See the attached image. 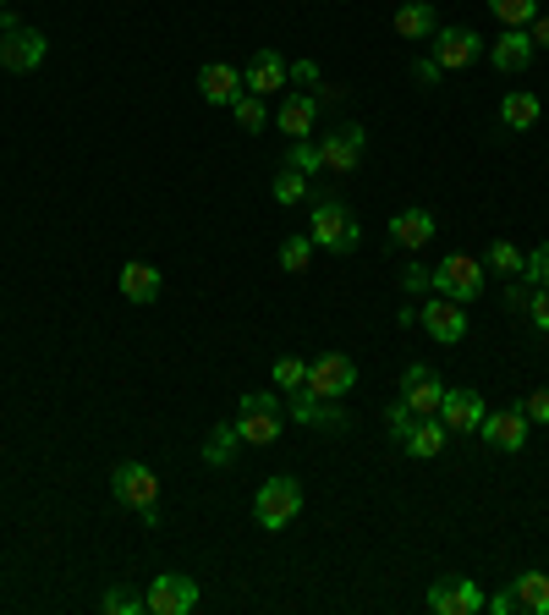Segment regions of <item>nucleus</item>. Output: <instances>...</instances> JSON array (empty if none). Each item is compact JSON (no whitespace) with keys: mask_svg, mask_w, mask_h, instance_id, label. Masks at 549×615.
Here are the masks:
<instances>
[{"mask_svg":"<svg viewBox=\"0 0 549 615\" xmlns=\"http://www.w3.org/2000/svg\"><path fill=\"white\" fill-rule=\"evenodd\" d=\"M308 237H313V248H324V253H357L363 226H357V215H352L341 198H319L313 215H308Z\"/></svg>","mask_w":549,"mask_h":615,"instance_id":"1","label":"nucleus"},{"mask_svg":"<svg viewBox=\"0 0 549 615\" xmlns=\"http://www.w3.org/2000/svg\"><path fill=\"white\" fill-rule=\"evenodd\" d=\"M111 494H116L127 511H138L144 527L160 522V511H155V500H160V478H155V467H144V462H122V467L111 472Z\"/></svg>","mask_w":549,"mask_h":615,"instance_id":"2","label":"nucleus"},{"mask_svg":"<svg viewBox=\"0 0 549 615\" xmlns=\"http://www.w3.org/2000/svg\"><path fill=\"white\" fill-rule=\"evenodd\" d=\"M237 434H242V445H275L281 440V396L275 390H248L237 401Z\"/></svg>","mask_w":549,"mask_h":615,"instance_id":"3","label":"nucleus"},{"mask_svg":"<svg viewBox=\"0 0 549 615\" xmlns=\"http://www.w3.org/2000/svg\"><path fill=\"white\" fill-rule=\"evenodd\" d=\"M428 286L450 303H478L483 297V259H467V253H450L428 270Z\"/></svg>","mask_w":549,"mask_h":615,"instance_id":"4","label":"nucleus"},{"mask_svg":"<svg viewBox=\"0 0 549 615\" xmlns=\"http://www.w3.org/2000/svg\"><path fill=\"white\" fill-rule=\"evenodd\" d=\"M297 511H302V483H297L291 472H281V478H264V483H259V494H253V516H259V527L281 533Z\"/></svg>","mask_w":549,"mask_h":615,"instance_id":"5","label":"nucleus"},{"mask_svg":"<svg viewBox=\"0 0 549 615\" xmlns=\"http://www.w3.org/2000/svg\"><path fill=\"white\" fill-rule=\"evenodd\" d=\"M45 56H50V39L39 29L12 23L7 34H0V67H7V72H39Z\"/></svg>","mask_w":549,"mask_h":615,"instance_id":"6","label":"nucleus"},{"mask_svg":"<svg viewBox=\"0 0 549 615\" xmlns=\"http://www.w3.org/2000/svg\"><path fill=\"white\" fill-rule=\"evenodd\" d=\"M363 149H368V133L357 122H346V127H335V133L319 138V166L335 171V176H352L363 166Z\"/></svg>","mask_w":549,"mask_h":615,"instance_id":"7","label":"nucleus"},{"mask_svg":"<svg viewBox=\"0 0 549 615\" xmlns=\"http://www.w3.org/2000/svg\"><path fill=\"white\" fill-rule=\"evenodd\" d=\"M352 385H357V363H352L346 352H319V357L308 363V379H302V390H313V396H324V401L346 396Z\"/></svg>","mask_w":549,"mask_h":615,"instance_id":"8","label":"nucleus"},{"mask_svg":"<svg viewBox=\"0 0 549 615\" xmlns=\"http://www.w3.org/2000/svg\"><path fill=\"white\" fill-rule=\"evenodd\" d=\"M144 593H149V615H187V610H198V582L182 577V571H160Z\"/></svg>","mask_w":549,"mask_h":615,"instance_id":"9","label":"nucleus"},{"mask_svg":"<svg viewBox=\"0 0 549 615\" xmlns=\"http://www.w3.org/2000/svg\"><path fill=\"white\" fill-rule=\"evenodd\" d=\"M418 324L439 341V346H456L461 335H467V303H450V297H428L423 308H418Z\"/></svg>","mask_w":549,"mask_h":615,"instance_id":"10","label":"nucleus"},{"mask_svg":"<svg viewBox=\"0 0 549 615\" xmlns=\"http://www.w3.org/2000/svg\"><path fill=\"white\" fill-rule=\"evenodd\" d=\"M423 599H428V610H434V615H478V610L489 604V599H483V588H478L472 577H445V582H434Z\"/></svg>","mask_w":549,"mask_h":615,"instance_id":"11","label":"nucleus"},{"mask_svg":"<svg viewBox=\"0 0 549 615\" xmlns=\"http://www.w3.org/2000/svg\"><path fill=\"white\" fill-rule=\"evenodd\" d=\"M527 412L522 407H494V412H483V423H478V434L494 445V451H505V456H516L522 445H527Z\"/></svg>","mask_w":549,"mask_h":615,"instance_id":"12","label":"nucleus"},{"mask_svg":"<svg viewBox=\"0 0 549 615\" xmlns=\"http://www.w3.org/2000/svg\"><path fill=\"white\" fill-rule=\"evenodd\" d=\"M401 401H407L418 418H434V412H439V401H445L439 374H434L428 363H407V374H401Z\"/></svg>","mask_w":549,"mask_h":615,"instance_id":"13","label":"nucleus"},{"mask_svg":"<svg viewBox=\"0 0 549 615\" xmlns=\"http://www.w3.org/2000/svg\"><path fill=\"white\" fill-rule=\"evenodd\" d=\"M428 56L439 61V72H461L467 61H478V56H483V39H478L472 29H439Z\"/></svg>","mask_w":549,"mask_h":615,"instance_id":"14","label":"nucleus"},{"mask_svg":"<svg viewBox=\"0 0 549 615\" xmlns=\"http://www.w3.org/2000/svg\"><path fill=\"white\" fill-rule=\"evenodd\" d=\"M483 396L478 390H467V385H456V390H445V401H439V418H445V429L450 434H478V423H483Z\"/></svg>","mask_w":549,"mask_h":615,"instance_id":"15","label":"nucleus"},{"mask_svg":"<svg viewBox=\"0 0 549 615\" xmlns=\"http://www.w3.org/2000/svg\"><path fill=\"white\" fill-rule=\"evenodd\" d=\"M198 94H204L209 105H237V100L248 94V83H242V72H237L231 61H209V67L198 72Z\"/></svg>","mask_w":549,"mask_h":615,"instance_id":"16","label":"nucleus"},{"mask_svg":"<svg viewBox=\"0 0 549 615\" xmlns=\"http://www.w3.org/2000/svg\"><path fill=\"white\" fill-rule=\"evenodd\" d=\"M275 127L297 144V138H313V127H319V100L313 94H286L281 100V111H275Z\"/></svg>","mask_w":549,"mask_h":615,"instance_id":"17","label":"nucleus"},{"mask_svg":"<svg viewBox=\"0 0 549 615\" xmlns=\"http://www.w3.org/2000/svg\"><path fill=\"white\" fill-rule=\"evenodd\" d=\"M533 34L527 29H505L494 45H489V61H494V72H527V61H533Z\"/></svg>","mask_w":549,"mask_h":615,"instance_id":"18","label":"nucleus"},{"mask_svg":"<svg viewBox=\"0 0 549 615\" xmlns=\"http://www.w3.org/2000/svg\"><path fill=\"white\" fill-rule=\"evenodd\" d=\"M286 78H291V67H286L275 50H259V56L248 61V72H242L248 94H259V100H270L275 89H286Z\"/></svg>","mask_w":549,"mask_h":615,"instance_id":"19","label":"nucleus"},{"mask_svg":"<svg viewBox=\"0 0 549 615\" xmlns=\"http://www.w3.org/2000/svg\"><path fill=\"white\" fill-rule=\"evenodd\" d=\"M160 286H165V281H160V270H155L149 259H127V264H122V297H127V303L149 308V303L160 297Z\"/></svg>","mask_w":549,"mask_h":615,"instance_id":"20","label":"nucleus"},{"mask_svg":"<svg viewBox=\"0 0 549 615\" xmlns=\"http://www.w3.org/2000/svg\"><path fill=\"white\" fill-rule=\"evenodd\" d=\"M434 226H439V220H434L428 209H401V215H396V220H390L385 231H390V242H396V248L418 253V248H423V242L434 237Z\"/></svg>","mask_w":549,"mask_h":615,"instance_id":"21","label":"nucleus"},{"mask_svg":"<svg viewBox=\"0 0 549 615\" xmlns=\"http://www.w3.org/2000/svg\"><path fill=\"white\" fill-rule=\"evenodd\" d=\"M445 440H450V429H445V418L434 412V418H418V423H412V434L401 440V451H407V456H418V462H428V456H439V451H445Z\"/></svg>","mask_w":549,"mask_h":615,"instance_id":"22","label":"nucleus"},{"mask_svg":"<svg viewBox=\"0 0 549 615\" xmlns=\"http://www.w3.org/2000/svg\"><path fill=\"white\" fill-rule=\"evenodd\" d=\"M291 418L297 423H324V429H346V412L313 390H291Z\"/></svg>","mask_w":549,"mask_h":615,"instance_id":"23","label":"nucleus"},{"mask_svg":"<svg viewBox=\"0 0 549 615\" xmlns=\"http://www.w3.org/2000/svg\"><path fill=\"white\" fill-rule=\"evenodd\" d=\"M396 34H401V39H434V34H439L434 0H412V7H401V12H396Z\"/></svg>","mask_w":549,"mask_h":615,"instance_id":"24","label":"nucleus"},{"mask_svg":"<svg viewBox=\"0 0 549 615\" xmlns=\"http://www.w3.org/2000/svg\"><path fill=\"white\" fill-rule=\"evenodd\" d=\"M511 593L527 615H549V571H516Z\"/></svg>","mask_w":549,"mask_h":615,"instance_id":"25","label":"nucleus"},{"mask_svg":"<svg viewBox=\"0 0 549 615\" xmlns=\"http://www.w3.org/2000/svg\"><path fill=\"white\" fill-rule=\"evenodd\" d=\"M500 127L505 133H527V127H538V94H505L500 100Z\"/></svg>","mask_w":549,"mask_h":615,"instance_id":"26","label":"nucleus"},{"mask_svg":"<svg viewBox=\"0 0 549 615\" xmlns=\"http://www.w3.org/2000/svg\"><path fill=\"white\" fill-rule=\"evenodd\" d=\"M237 451H242L237 423H215V429H209V440H204V462H209V467H231V462H237Z\"/></svg>","mask_w":549,"mask_h":615,"instance_id":"27","label":"nucleus"},{"mask_svg":"<svg viewBox=\"0 0 549 615\" xmlns=\"http://www.w3.org/2000/svg\"><path fill=\"white\" fill-rule=\"evenodd\" d=\"M100 610H105V615H144V610H149V593H138V588H127V582H111V588L100 593Z\"/></svg>","mask_w":549,"mask_h":615,"instance_id":"28","label":"nucleus"},{"mask_svg":"<svg viewBox=\"0 0 549 615\" xmlns=\"http://www.w3.org/2000/svg\"><path fill=\"white\" fill-rule=\"evenodd\" d=\"M270 193H275V204H286V209H291V204H302V198H308V176H302L297 166H281V171H275V182H270Z\"/></svg>","mask_w":549,"mask_h":615,"instance_id":"29","label":"nucleus"},{"mask_svg":"<svg viewBox=\"0 0 549 615\" xmlns=\"http://www.w3.org/2000/svg\"><path fill=\"white\" fill-rule=\"evenodd\" d=\"M489 12L505 23V29H527L538 18V0H489Z\"/></svg>","mask_w":549,"mask_h":615,"instance_id":"30","label":"nucleus"},{"mask_svg":"<svg viewBox=\"0 0 549 615\" xmlns=\"http://www.w3.org/2000/svg\"><path fill=\"white\" fill-rule=\"evenodd\" d=\"M231 116H237V127H242V133H264V122H270V105H264L259 94H242V100L231 105Z\"/></svg>","mask_w":549,"mask_h":615,"instance_id":"31","label":"nucleus"},{"mask_svg":"<svg viewBox=\"0 0 549 615\" xmlns=\"http://www.w3.org/2000/svg\"><path fill=\"white\" fill-rule=\"evenodd\" d=\"M308 264H313V237H286L281 242V270L286 275H302Z\"/></svg>","mask_w":549,"mask_h":615,"instance_id":"32","label":"nucleus"},{"mask_svg":"<svg viewBox=\"0 0 549 615\" xmlns=\"http://www.w3.org/2000/svg\"><path fill=\"white\" fill-rule=\"evenodd\" d=\"M522 248L516 242H489V253H483V264H494V275H522Z\"/></svg>","mask_w":549,"mask_h":615,"instance_id":"33","label":"nucleus"},{"mask_svg":"<svg viewBox=\"0 0 549 615\" xmlns=\"http://www.w3.org/2000/svg\"><path fill=\"white\" fill-rule=\"evenodd\" d=\"M286 166H297L302 176H319V171H324V166H319V144H313V138H297L291 155H286Z\"/></svg>","mask_w":549,"mask_h":615,"instance_id":"34","label":"nucleus"},{"mask_svg":"<svg viewBox=\"0 0 549 615\" xmlns=\"http://www.w3.org/2000/svg\"><path fill=\"white\" fill-rule=\"evenodd\" d=\"M302 379H308V363H302V357H281V363H275V385H281L286 396L302 390Z\"/></svg>","mask_w":549,"mask_h":615,"instance_id":"35","label":"nucleus"},{"mask_svg":"<svg viewBox=\"0 0 549 615\" xmlns=\"http://www.w3.org/2000/svg\"><path fill=\"white\" fill-rule=\"evenodd\" d=\"M522 275H527L533 286H549V242H538V248L522 259Z\"/></svg>","mask_w":549,"mask_h":615,"instance_id":"36","label":"nucleus"},{"mask_svg":"<svg viewBox=\"0 0 549 615\" xmlns=\"http://www.w3.org/2000/svg\"><path fill=\"white\" fill-rule=\"evenodd\" d=\"M527 319H533L538 335H549V286H533V297H527Z\"/></svg>","mask_w":549,"mask_h":615,"instance_id":"37","label":"nucleus"},{"mask_svg":"<svg viewBox=\"0 0 549 615\" xmlns=\"http://www.w3.org/2000/svg\"><path fill=\"white\" fill-rule=\"evenodd\" d=\"M385 423H390V434H396V445H401V440L412 434V423H418V412H412L407 401H396V407L385 412Z\"/></svg>","mask_w":549,"mask_h":615,"instance_id":"38","label":"nucleus"},{"mask_svg":"<svg viewBox=\"0 0 549 615\" xmlns=\"http://www.w3.org/2000/svg\"><path fill=\"white\" fill-rule=\"evenodd\" d=\"M522 412H527V423H549V390H533L522 401Z\"/></svg>","mask_w":549,"mask_h":615,"instance_id":"39","label":"nucleus"},{"mask_svg":"<svg viewBox=\"0 0 549 615\" xmlns=\"http://www.w3.org/2000/svg\"><path fill=\"white\" fill-rule=\"evenodd\" d=\"M412 78H418L423 89H434V83H439L445 72H439V61H434V56H423V61H412Z\"/></svg>","mask_w":549,"mask_h":615,"instance_id":"40","label":"nucleus"},{"mask_svg":"<svg viewBox=\"0 0 549 615\" xmlns=\"http://www.w3.org/2000/svg\"><path fill=\"white\" fill-rule=\"evenodd\" d=\"M401 286H407V292H423V286H428V270L407 264V270H401Z\"/></svg>","mask_w":549,"mask_h":615,"instance_id":"41","label":"nucleus"},{"mask_svg":"<svg viewBox=\"0 0 549 615\" xmlns=\"http://www.w3.org/2000/svg\"><path fill=\"white\" fill-rule=\"evenodd\" d=\"M483 610H494V615H511V610H516V593H511V588H500V593H494Z\"/></svg>","mask_w":549,"mask_h":615,"instance_id":"42","label":"nucleus"},{"mask_svg":"<svg viewBox=\"0 0 549 615\" xmlns=\"http://www.w3.org/2000/svg\"><path fill=\"white\" fill-rule=\"evenodd\" d=\"M527 297H533V281H516V286L505 292V303H511V308H527Z\"/></svg>","mask_w":549,"mask_h":615,"instance_id":"43","label":"nucleus"},{"mask_svg":"<svg viewBox=\"0 0 549 615\" xmlns=\"http://www.w3.org/2000/svg\"><path fill=\"white\" fill-rule=\"evenodd\" d=\"M527 34H533V45H538V50H549V18H533V23H527Z\"/></svg>","mask_w":549,"mask_h":615,"instance_id":"44","label":"nucleus"},{"mask_svg":"<svg viewBox=\"0 0 549 615\" xmlns=\"http://www.w3.org/2000/svg\"><path fill=\"white\" fill-rule=\"evenodd\" d=\"M291 78H297V83H319V61H297Z\"/></svg>","mask_w":549,"mask_h":615,"instance_id":"45","label":"nucleus"},{"mask_svg":"<svg viewBox=\"0 0 549 615\" xmlns=\"http://www.w3.org/2000/svg\"><path fill=\"white\" fill-rule=\"evenodd\" d=\"M0 29H12V7H7V0H0Z\"/></svg>","mask_w":549,"mask_h":615,"instance_id":"46","label":"nucleus"}]
</instances>
